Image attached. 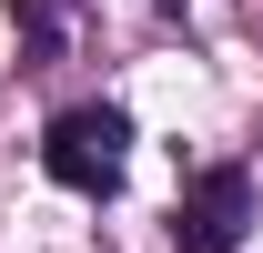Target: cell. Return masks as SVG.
<instances>
[{"instance_id":"obj_1","label":"cell","mask_w":263,"mask_h":253,"mask_svg":"<svg viewBox=\"0 0 263 253\" xmlns=\"http://www.w3.org/2000/svg\"><path fill=\"white\" fill-rule=\"evenodd\" d=\"M41 162H51V183L71 192H122V162H132V122L111 112V101H71L61 122H51V142H41Z\"/></svg>"},{"instance_id":"obj_2","label":"cell","mask_w":263,"mask_h":253,"mask_svg":"<svg viewBox=\"0 0 263 253\" xmlns=\"http://www.w3.org/2000/svg\"><path fill=\"white\" fill-rule=\"evenodd\" d=\"M243 233H253V172H243V162L193 172L182 203H172V253H233Z\"/></svg>"},{"instance_id":"obj_3","label":"cell","mask_w":263,"mask_h":253,"mask_svg":"<svg viewBox=\"0 0 263 253\" xmlns=\"http://www.w3.org/2000/svg\"><path fill=\"white\" fill-rule=\"evenodd\" d=\"M162 10H182V0H162Z\"/></svg>"}]
</instances>
